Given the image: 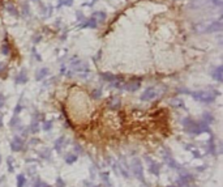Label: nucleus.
Segmentation results:
<instances>
[{"mask_svg": "<svg viewBox=\"0 0 223 187\" xmlns=\"http://www.w3.org/2000/svg\"><path fill=\"white\" fill-rule=\"evenodd\" d=\"M64 142H65V137L64 136H60L59 139L55 142V144H54V148L56 149V152H60L61 150V148H63V144H64Z\"/></svg>", "mask_w": 223, "mask_h": 187, "instance_id": "a211bd4d", "label": "nucleus"}, {"mask_svg": "<svg viewBox=\"0 0 223 187\" xmlns=\"http://www.w3.org/2000/svg\"><path fill=\"white\" fill-rule=\"evenodd\" d=\"M77 158H78L77 155H67V156H65V162L72 165V164H74L77 161Z\"/></svg>", "mask_w": 223, "mask_h": 187, "instance_id": "4be33fe9", "label": "nucleus"}, {"mask_svg": "<svg viewBox=\"0 0 223 187\" xmlns=\"http://www.w3.org/2000/svg\"><path fill=\"white\" fill-rule=\"evenodd\" d=\"M4 102H5V98L3 94H0V109H1L3 106H4Z\"/></svg>", "mask_w": 223, "mask_h": 187, "instance_id": "a19ab883", "label": "nucleus"}, {"mask_svg": "<svg viewBox=\"0 0 223 187\" xmlns=\"http://www.w3.org/2000/svg\"><path fill=\"white\" fill-rule=\"evenodd\" d=\"M130 166H132V172H133V174L136 175V178H138L141 182H145V178H144V169H142V165H141L140 160L133 158Z\"/></svg>", "mask_w": 223, "mask_h": 187, "instance_id": "20e7f679", "label": "nucleus"}, {"mask_svg": "<svg viewBox=\"0 0 223 187\" xmlns=\"http://www.w3.org/2000/svg\"><path fill=\"white\" fill-rule=\"evenodd\" d=\"M181 124H183V127H184V130L188 133H191V135H200V133H201L200 123L193 120L192 118H189V117L184 118V119L181 120Z\"/></svg>", "mask_w": 223, "mask_h": 187, "instance_id": "f257e3e1", "label": "nucleus"}, {"mask_svg": "<svg viewBox=\"0 0 223 187\" xmlns=\"http://www.w3.org/2000/svg\"><path fill=\"white\" fill-rule=\"evenodd\" d=\"M211 77L214 78V80H217L218 83H222L223 81V67L222 65L215 67V70L211 72Z\"/></svg>", "mask_w": 223, "mask_h": 187, "instance_id": "9d476101", "label": "nucleus"}, {"mask_svg": "<svg viewBox=\"0 0 223 187\" xmlns=\"http://www.w3.org/2000/svg\"><path fill=\"white\" fill-rule=\"evenodd\" d=\"M197 170H198V172H201V170H205V166H198Z\"/></svg>", "mask_w": 223, "mask_h": 187, "instance_id": "a18cd8bd", "label": "nucleus"}, {"mask_svg": "<svg viewBox=\"0 0 223 187\" xmlns=\"http://www.w3.org/2000/svg\"><path fill=\"white\" fill-rule=\"evenodd\" d=\"M91 187H101V186H91Z\"/></svg>", "mask_w": 223, "mask_h": 187, "instance_id": "de8ad7c7", "label": "nucleus"}, {"mask_svg": "<svg viewBox=\"0 0 223 187\" xmlns=\"http://www.w3.org/2000/svg\"><path fill=\"white\" fill-rule=\"evenodd\" d=\"M33 55H34V56H35V59H37L38 62H41V60H42V58H41V56H39V55H38L37 50H35V47H33Z\"/></svg>", "mask_w": 223, "mask_h": 187, "instance_id": "58836bf2", "label": "nucleus"}, {"mask_svg": "<svg viewBox=\"0 0 223 187\" xmlns=\"http://www.w3.org/2000/svg\"><path fill=\"white\" fill-rule=\"evenodd\" d=\"M7 164H8V170H9V172H13V164H12V158H11V157H8V158H7Z\"/></svg>", "mask_w": 223, "mask_h": 187, "instance_id": "c9c22d12", "label": "nucleus"}, {"mask_svg": "<svg viewBox=\"0 0 223 187\" xmlns=\"http://www.w3.org/2000/svg\"><path fill=\"white\" fill-rule=\"evenodd\" d=\"M7 9H8V12L11 13L12 16H15V17H18V11H17V8H16L15 5H8V7H7Z\"/></svg>", "mask_w": 223, "mask_h": 187, "instance_id": "b1692460", "label": "nucleus"}, {"mask_svg": "<svg viewBox=\"0 0 223 187\" xmlns=\"http://www.w3.org/2000/svg\"><path fill=\"white\" fill-rule=\"evenodd\" d=\"M119 169H120V172H121V174H123L124 177H125V178H129V174H128V172L124 168H121V166L119 165Z\"/></svg>", "mask_w": 223, "mask_h": 187, "instance_id": "4c0bfd02", "label": "nucleus"}, {"mask_svg": "<svg viewBox=\"0 0 223 187\" xmlns=\"http://www.w3.org/2000/svg\"><path fill=\"white\" fill-rule=\"evenodd\" d=\"M149 172H150V174H154V175H159V173H160V165L159 164H157V162H150L149 164Z\"/></svg>", "mask_w": 223, "mask_h": 187, "instance_id": "2eb2a0df", "label": "nucleus"}, {"mask_svg": "<svg viewBox=\"0 0 223 187\" xmlns=\"http://www.w3.org/2000/svg\"><path fill=\"white\" fill-rule=\"evenodd\" d=\"M76 17H77V21H78V22H84L85 16L82 15V12H81V11H77V13H76Z\"/></svg>", "mask_w": 223, "mask_h": 187, "instance_id": "2f4dec72", "label": "nucleus"}, {"mask_svg": "<svg viewBox=\"0 0 223 187\" xmlns=\"http://www.w3.org/2000/svg\"><path fill=\"white\" fill-rule=\"evenodd\" d=\"M91 17L95 18L97 22H104V21H106V18H107V15H106V12H103V11H97V12L93 13Z\"/></svg>", "mask_w": 223, "mask_h": 187, "instance_id": "4468645a", "label": "nucleus"}, {"mask_svg": "<svg viewBox=\"0 0 223 187\" xmlns=\"http://www.w3.org/2000/svg\"><path fill=\"white\" fill-rule=\"evenodd\" d=\"M223 29V24L221 20H215V21H211L209 25H206L202 28V30H204V33H218V32H222Z\"/></svg>", "mask_w": 223, "mask_h": 187, "instance_id": "39448f33", "label": "nucleus"}, {"mask_svg": "<svg viewBox=\"0 0 223 187\" xmlns=\"http://www.w3.org/2000/svg\"><path fill=\"white\" fill-rule=\"evenodd\" d=\"M91 97L95 98V100H97V98H101V97H102V90H101V89L93 90V92H91Z\"/></svg>", "mask_w": 223, "mask_h": 187, "instance_id": "7c9ffc66", "label": "nucleus"}, {"mask_svg": "<svg viewBox=\"0 0 223 187\" xmlns=\"http://www.w3.org/2000/svg\"><path fill=\"white\" fill-rule=\"evenodd\" d=\"M121 106V101L119 97H111L109 101V107L111 110H119Z\"/></svg>", "mask_w": 223, "mask_h": 187, "instance_id": "9b49d317", "label": "nucleus"}, {"mask_svg": "<svg viewBox=\"0 0 223 187\" xmlns=\"http://www.w3.org/2000/svg\"><path fill=\"white\" fill-rule=\"evenodd\" d=\"M210 4L217 5V7H222V0H210Z\"/></svg>", "mask_w": 223, "mask_h": 187, "instance_id": "e433bc0d", "label": "nucleus"}, {"mask_svg": "<svg viewBox=\"0 0 223 187\" xmlns=\"http://www.w3.org/2000/svg\"><path fill=\"white\" fill-rule=\"evenodd\" d=\"M101 77L103 78L106 83H115V81H123V76H116V75L111 73V72H102Z\"/></svg>", "mask_w": 223, "mask_h": 187, "instance_id": "1a4fd4ad", "label": "nucleus"}, {"mask_svg": "<svg viewBox=\"0 0 223 187\" xmlns=\"http://www.w3.org/2000/svg\"><path fill=\"white\" fill-rule=\"evenodd\" d=\"M157 96H158V93H157L155 88H154V87H149L147 89H145V92H144L142 94H141L140 100L141 101H152Z\"/></svg>", "mask_w": 223, "mask_h": 187, "instance_id": "0eeeda50", "label": "nucleus"}, {"mask_svg": "<svg viewBox=\"0 0 223 187\" xmlns=\"http://www.w3.org/2000/svg\"><path fill=\"white\" fill-rule=\"evenodd\" d=\"M22 13H24L25 17H28V16L30 15V8H29L28 3H24V4H22Z\"/></svg>", "mask_w": 223, "mask_h": 187, "instance_id": "a878e982", "label": "nucleus"}, {"mask_svg": "<svg viewBox=\"0 0 223 187\" xmlns=\"http://www.w3.org/2000/svg\"><path fill=\"white\" fill-rule=\"evenodd\" d=\"M38 131H39V123L35 120V122H33L30 124V132L31 133H37Z\"/></svg>", "mask_w": 223, "mask_h": 187, "instance_id": "393cba45", "label": "nucleus"}, {"mask_svg": "<svg viewBox=\"0 0 223 187\" xmlns=\"http://www.w3.org/2000/svg\"><path fill=\"white\" fill-rule=\"evenodd\" d=\"M141 80L142 77H132L127 84H124V88L128 92H137L141 87Z\"/></svg>", "mask_w": 223, "mask_h": 187, "instance_id": "423d86ee", "label": "nucleus"}, {"mask_svg": "<svg viewBox=\"0 0 223 187\" xmlns=\"http://www.w3.org/2000/svg\"><path fill=\"white\" fill-rule=\"evenodd\" d=\"M28 81V73H26V70H21V72L15 77V83L16 84H25Z\"/></svg>", "mask_w": 223, "mask_h": 187, "instance_id": "ddd939ff", "label": "nucleus"}, {"mask_svg": "<svg viewBox=\"0 0 223 187\" xmlns=\"http://www.w3.org/2000/svg\"><path fill=\"white\" fill-rule=\"evenodd\" d=\"M209 152L213 153V155H215V145H214V139L210 137V140H209Z\"/></svg>", "mask_w": 223, "mask_h": 187, "instance_id": "bb28decb", "label": "nucleus"}, {"mask_svg": "<svg viewBox=\"0 0 223 187\" xmlns=\"http://www.w3.org/2000/svg\"><path fill=\"white\" fill-rule=\"evenodd\" d=\"M74 150H76L77 153H81V152H82V148H81L80 145H76V147H74Z\"/></svg>", "mask_w": 223, "mask_h": 187, "instance_id": "37998d69", "label": "nucleus"}, {"mask_svg": "<svg viewBox=\"0 0 223 187\" xmlns=\"http://www.w3.org/2000/svg\"><path fill=\"white\" fill-rule=\"evenodd\" d=\"M170 105L175 106V107H184V101L180 100V98H172V100L170 101Z\"/></svg>", "mask_w": 223, "mask_h": 187, "instance_id": "6ab92c4d", "label": "nucleus"}, {"mask_svg": "<svg viewBox=\"0 0 223 187\" xmlns=\"http://www.w3.org/2000/svg\"><path fill=\"white\" fill-rule=\"evenodd\" d=\"M11 149L13 152H21L24 149V140L20 136H15L11 143Z\"/></svg>", "mask_w": 223, "mask_h": 187, "instance_id": "6e6552de", "label": "nucleus"}, {"mask_svg": "<svg viewBox=\"0 0 223 187\" xmlns=\"http://www.w3.org/2000/svg\"><path fill=\"white\" fill-rule=\"evenodd\" d=\"M41 35H37V37H34V38H33V41H34V43H38V42L39 41H41Z\"/></svg>", "mask_w": 223, "mask_h": 187, "instance_id": "79ce46f5", "label": "nucleus"}, {"mask_svg": "<svg viewBox=\"0 0 223 187\" xmlns=\"http://www.w3.org/2000/svg\"><path fill=\"white\" fill-rule=\"evenodd\" d=\"M202 120H204V122H206L208 124H210V123L214 122V117H213L210 113H208V111H205V113L202 114Z\"/></svg>", "mask_w": 223, "mask_h": 187, "instance_id": "aec40b11", "label": "nucleus"}, {"mask_svg": "<svg viewBox=\"0 0 223 187\" xmlns=\"http://www.w3.org/2000/svg\"><path fill=\"white\" fill-rule=\"evenodd\" d=\"M192 155L195 156V158H201V153H200L198 150H196V149L192 150Z\"/></svg>", "mask_w": 223, "mask_h": 187, "instance_id": "ea45409f", "label": "nucleus"}, {"mask_svg": "<svg viewBox=\"0 0 223 187\" xmlns=\"http://www.w3.org/2000/svg\"><path fill=\"white\" fill-rule=\"evenodd\" d=\"M9 52H11V46H9V42L5 39L4 43L1 45V54L3 55H8Z\"/></svg>", "mask_w": 223, "mask_h": 187, "instance_id": "412c9836", "label": "nucleus"}, {"mask_svg": "<svg viewBox=\"0 0 223 187\" xmlns=\"http://www.w3.org/2000/svg\"><path fill=\"white\" fill-rule=\"evenodd\" d=\"M72 4H73V0H59V5H58V8H60L61 5L71 7Z\"/></svg>", "mask_w": 223, "mask_h": 187, "instance_id": "cd10ccee", "label": "nucleus"}, {"mask_svg": "<svg viewBox=\"0 0 223 187\" xmlns=\"http://www.w3.org/2000/svg\"><path fill=\"white\" fill-rule=\"evenodd\" d=\"M167 187H176V186H167Z\"/></svg>", "mask_w": 223, "mask_h": 187, "instance_id": "09e8293b", "label": "nucleus"}, {"mask_svg": "<svg viewBox=\"0 0 223 187\" xmlns=\"http://www.w3.org/2000/svg\"><path fill=\"white\" fill-rule=\"evenodd\" d=\"M31 1H39V0H31Z\"/></svg>", "mask_w": 223, "mask_h": 187, "instance_id": "49530a36", "label": "nucleus"}, {"mask_svg": "<svg viewBox=\"0 0 223 187\" xmlns=\"http://www.w3.org/2000/svg\"><path fill=\"white\" fill-rule=\"evenodd\" d=\"M0 162H1V156H0Z\"/></svg>", "mask_w": 223, "mask_h": 187, "instance_id": "8fccbe9b", "label": "nucleus"}, {"mask_svg": "<svg viewBox=\"0 0 223 187\" xmlns=\"http://www.w3.org/2000/svg\"><path fill=\"white\" fill-rule=\"evenodd\" d=\"M26 183V178L24 174H18L17 175V187H24Z\"/></svg>", "mask_w": 223, "mask_h": 187, "instance_id": "5701e85b", "label": "nucleus"}, {"mask_svg": "<svg viewBox=\"0 0 223 187\" xmlns=\"http://www.w3.org/2000/svg\"><path fill=\"white\" fill-rule=\"evenodd\" d=\"M101 177H102L103 182L106 183L107 186H110V187H111V185H110V179H109V173H107V172H103V173H101Z\"/></svg>", "mask_w": 223, "mask_h": 187, "instance_id": "c85d7f7f", "label": "nucleus"}, {"mask_svg": "<svg viewBox=\"0 0 223 187\" xmlns=\"http://www.w3.org/2000/svg\"><path fill=\"white\" fill-rule=\"evenodd\" d=\"M71 68L76 73H89V64L85 63L84 60L76 59V56L72 58L71 60Z\"/></svg>", "mask_w": 223, "mask_h": 187, "instance_id": "7ed1b4c3", "label": "nucleus"}, {"mask_svg": "<svg viewBox=\"0 0 223 187\" xmlns=\"http://www.w3.org/2000/svg\"><path fill=\"white\" fill-rule=\"evenodd\" d=\"M42 128L44 131H50L52 128V122L51 120H44L43 122V126H42Z\"/></svg>", "mask_w": 223, "mask_h": 187, "instance_id": "c756f323", "label": "nucleus"}, {"mask_svg": "<svg viewBox=\"0 0 223 187\" xmlns=\"http://www.w3.org/2000/svg\"><path fill=\"white\" fill-rule=\"evenodd\" d=\"M34 187H50V185L48 183H46V182H42V181H38L35 182V185H34Z\"/></svg>", "mask_w": 223, "mask_h": 187, "instance_id": "72a5a7b5", "label": "nucleus"}, {"mask_svg": "<svg viewBox=\"0 0 223 187\" xmlns=\"http://www.w3.org/2000/svg\"><path fill=\"white\" fill-rule=\"evenodd\" d=\"M98 26V22L95 21V18H93V17H90V18H85L84 20V22H82V25H80V28H90V29H95Z\"/></svg>", "mask_w": 223, "mask_h": 187, "instance_id": "f8f14e48", "label": "nucleus"}, {"mask_svg": "<svg viewBox=\"0 0 223 187\" xmlns=\"http://www.w3.org/2000/svg\"><path fill=\"white\" fill-rule=\"evenodd\" d=\"M22 109H24V106H22L21 103H18L17 106L15 107V110H13V115H18V113H20V111H21Z\"/></svg>", "mask_w": 223, "mask_h": 187, "instance_id": "f704fd0d", "label": "nucleus"}, {"mask_svg": "<svg viewBox=\"0 0 223 187\" xmlns=\"http://www.w3.org/2000/svg\"><path fill=\"white\" fill-rule=\"evenodd\" d=\"M56 187H65L64 179L60 178V177H58V178H56Z\"/></svg>", "mask_w": 223, "mask_h": 187, "instance_id": "473e14b6", "label": "nucleus"}, {"mask_svg": "<svg viewBox=\"0 0 223 187\" xmlns=\"http://www.w3.org/2000/svg\"><path fill=\"white\" fill-rule=\"evenodd\" d=\"M9 126H11L12 128H20V126H21V120H20L18 115H13L11 122H9Z\"/></svg>", "mask_w": 223, "mask_h": 187, "instance_id": "f3484780", "label": "nucleus"}, {"mask_svg": "<svg viewBox=\"0 0 223 187\" xmlns=\"http://www.w3.org/2000/svg\"><path fill=\"white\" fill-rule=\"evenodd\" d=\"M4 68H5V64H4V63H1V62H0V73H1V72L4 71Z\"/></svg>", "mask_w": 223, "mask_h": 187, "instance_id": "c03bdc74", "label": "nucleus"}, {"mask_svg": "<svg viewBox=\"0 0 223 187\" xmlns=\"http://www.w3.org/2000/svg\"><path fill=\"white\" fill-rule=\"evenodd\" d=\"M48 75V68H41L38 72H37V75H35V80L37 81H42L43 78L46 77Z\"/></svg>", "mask_w": 223, "mask_h": 187, "instance_id": "dca6fc26", "label": "nucleus"}, {"mask_svg": "<svg viewBox=\"0 0 223 187\" xmlns=\"http://www.w3.org/2000/svg\"><path fill=\"white\" fill-rule=\"evenodd\" d=\"M189 94H191L196 101H200V102H202V103H213L215 101V96L213 94V92L197 90V92H192V93H189Z\"/></svg>", "mask_w": 223, "mask_h": 187, "instance_id": "f03ea898", "label": "nucleus"}]
</instances>
